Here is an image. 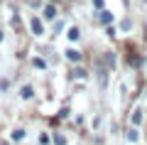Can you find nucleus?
I'll return each mask as SVG.
<instances>
[{
    "label": "nucleus",
    "instance_id": "obj_4",
    "mask_svg": "<svg viewBox=\"0 0 147 145\" xmlns=\"http://www.w3.org/2000/svg\"><path fill=\"white\" fill-rule=\"evenodd\" d=\"M69 39H79V30H76V27L69 30Z\"/></svg>",
    "mask_w": 147,
    "mask_h": 145
},
{
    "label": "nucleus",
    "instance_id": "obj_7",
    "mask_svg": "<svg viewBox=\"0 0 147 145\" xmlns=\"http://www.w3.org/2000/svg\"><path fill=\"white\" fill-rule=\"evenodd\" d=\"M22 96H25V99H30V96H32V88L25 86V88H22Z\"/></svg>",
    "mask_w": 147,
    "mask_h": 145
},
{
    "label": "nucleus",
    "instance_id": "obj_5",
    "mask_svg": "<svg viewBox=\"0 0 147 145\" xmlns=\"http://www.w3.org/2000/svg\"><path fill=\"white\" fill-rule=\"evenodd\" d=\"M100 20H103V22H110V20H113V15H110V12H100Z\"/></svg>",
    "mask_w": 147,
    "mask_h": 145
},
{
    "label": "nucleus",
    "instance_id": "obj_3",
    "mask_svg": "<svg viewBox=\"0 0 147 145\" xmlns=\"http://www.w3.org/2000/svg\"><path fill=\"white\" fill-rule=\"evenodd\" d=\"M32 32L34 35H42V22L39 20H32Z\"/></svg>",
    "mask_w": 147,
    "mask_h": 145
},
{
    "label": "nucleus",
    "instance_id": "obj_12",
    "mask_svg": "<svg viewBox=\"0 0 147 145\" xmlns=\"http://www.w3.org/2000/svg\"><path fill=\"white\" fill-rule=\"evenodd\" d=\"M0 39H3V32H0Z\"/></svg>",
    "mask_w": 147,
    "mask_h": 145
},
{
    "label": "nucleus",
    "instance_id": "obj_1",
    "mask_svg": "<svg viewBox=\"0 0 147 145\" xmlns=\"http://www.w3.org/2000/svg\"><path fill=\"white\" fill-rule=\"evenodd\" d=\"M44 17L54 20V17H57V7H54V5H47V7H44Z\"/></svg>",
    "mask_w": 147,
    "mask_h": 145
},
{
    "label": "nucleus",
    "instance_id": "obj_11",
    "mask_svg": "<svg viewBox=\"0 0 147 145\" xmlns=\"http://www.w3.org/2000/svg\"><path fill=\"white\" fill-rule=\"evenodd\" d=\"M93 5L96 7H103V0H93Z\"/></svg>",
    "mask_w": 147,
    "mask_h": 145
},
{
    "label": "nucleus",
    "instance_id": "obj_10",
    "mask_svg": "<svg viewBox=\"0 0 147 145\" xmlns=\"http://www.w3.org/2000/svg\"><path fill=\"white\" fill-rule=\"evenodd\" d=\"M127 140H132V143L137 140V133H135V130H130V133H127Z\"/></svg>",
    "mask_w": 147,
    "mask_h": 145
},
{
    "label": "nucleus",
    "instance_id": "obj_8",
    "mask_svg": "<svg viewBox=\"0 0 147 145\" xmlns=\"http://www.w3.org/2000/svg\"><path fill=\"white\" fill-rule=\"evenodd\" d=\"M22 135H25L22 130H15V133H12V140H22Z\"/></svg>",
    "mask_w": 147,
    "mask_h": 145
},
{
    "label": "nucleus",
    "instance_id": "obj_9",
    "mask_svg": "<svg viewBox=\"0 0 147 145\" xmlns=\"http://www.w3.org/2000/svg\"><path fill=\"white\" fill-rule=\"evenodd\" d=\"M34 67L37 69H44V59H34Z\"/></svg>",
    "mask_w": 147,
    "mask_h": 145
},
{
    "label": "nucleus",
    "instance_id": "obj_2",
    "mask_svg": "<svg viewBox=\"0 0 147 145\" xmlns=\"http://www.w3.org/2000/svg\"><path fill=\"white\" fill-rule=\"evenodd\" d=\"M66 57L71 59V62H79V59H81V52H76V49H69V52H66Z\"/></svg>",
    "mask_w": 147,
    "mask_h": 145
},
{
    "label": "nucleus",
    "instance_id": "obj_6",
    "mask_svg": "<svg viewBox=\"0 0 147 145\" xmlns=\"http://www.w3.org/2000/svg\"><path fill=\"white\" fill-rule=\"evenodd\" d=\"M54 143H57V145H64V143H66V138H64V135H54Z\"/></svg>",
    "mask_w": 147,
    "mask_h": 145
}]
</instances>
